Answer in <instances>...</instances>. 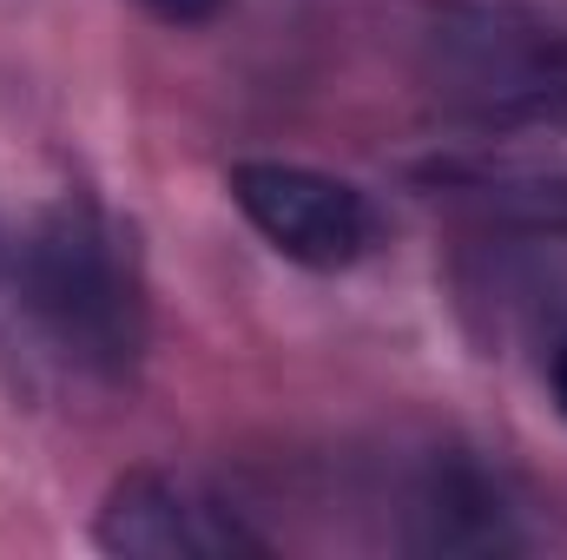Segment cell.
Here are the masks:
<instances>
[{"instance_id":"1","label":"cell","mask_w":567,"mask_h":560,"mask_svg":"<svg viewBox=\"0 0 567 560\" xmlns=\"http://www.w3.org/2000/svg\"><path fill=\"white\" fill-rule=\"evenodd\" d=\"M13 283L40 336L86 376H133L145 350V283L133 238L86 198H60L13 251Z\"/></svg>"},{"instance_id":"2","label":"cell","mask_w":567,"mask_h":560,"mask_svg":"<svg viewBox=\"0 0 567 560\" xmlns=\"http://www.w3.org/2000/svg\"><path fill=\"white\" fill-rule=\"evenodd\" d=\"M231 198L251 218V231L303 271H350L377 245L370 198L310 165L245 158V165H231Z\"/></svg>"},{"instance_id":"3","label":"cell","mask_w":567,"mask_h":560,"mask_svg":"<svg viewBox=\"0 0 567 560\" xmlns=\"http://www.w3.org/2000/svg\"><path fill=\"white\" fill-rule=\"evenodd\" d=\"M100 548L126 560H231V554H265V541L198 481L165 475V468H133L113 481L100 508Z\"/></svg>"},{"instance_id":"4","label":"cell","mask_w":567,"mask_h":560,"mask_svg":"<svg viewBox=\"0 0 567 560\" xmlns=\"http://www.w3.org/2000/svg\"><path fill=\"white\" fill-rule=\"evenodd\" d=\"M423 548H508V515L495 501V488L475 475V468H455V475H435L423 495Z\"/></svg>"},{"instance_id":"5","label":"cell","mask_w":567,"mask_h":560,"mask_svg":"<svg viewBox=\"0 0 567 560\" xmlns=\"http://www.w3.org/2000/svg\"><path fill=\"white\" fill-rule=\"evenodd\" d=\"M158 20H172V27H205V20H218L225 13V0H145Z\"/></svg>"},{"instance_id":"6","label":"cell","mask_w":567,"mask_h":560,"mask_svg":"<svg viewBox=\"0 0 567 560\" xmlns=\"http://www.w3.org/2000/svg\"><path fill=\"white\" fill-rule=\"evenodd\" d=\"M548 390H555V409H561V422H567V336L555 343V363H548Z\"/></svg>"},{"instance_id":"7","label":"cell","mask_w":567,"mask_h":560,"mask_svg":"<svg viewBox=\"0 0 567 560\" xmlns=\"http://www.w3.org/2000/svg\"><path fill=\"white\" fill-rule=\"evenodd\" d=\"M0 265H7V258H0Z\"/></svg>"}]
</instances>
